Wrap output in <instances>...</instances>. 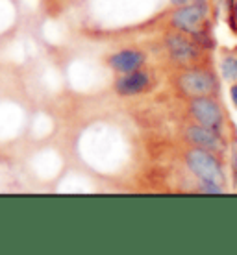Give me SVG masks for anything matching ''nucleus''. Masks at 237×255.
I'll return each mask as SVG.
<instances>
[{
    "mask_svg": "<svg viewBox=\"0 0 237 255\" xmlns=\"http://www.w3.org/2000/svg\"><path fill=\"white\" fill-rule=\"evenodd\" d=\"M156 87V76L152 70H147L145 67L132 72H124V74H117L113 80V91L117 96L122 98H134V96H141L145 93Z\"/></svg>",
    "mask_w": 237,
    "mask_h": 255,
    "instance_id": "obj_4",
    "label": "nucleus"
},
{
    "mask_svg": "<svg viewBox=\"0 0 237 255\" xmlns=\"http://www.w3.org/2000/svg\"><path fill=\"white\" fill-rule=\"evenodd\" d=\"M178 102L182 104L184 119L217 129L221 133H228L232 119L223 102V96H191L178 98Z\"/></svg>",
    "mask_w": 237,
    "mask_h": 255,
    "instance_id": "obj_2",
    "label": "nucleus"
},
{
    "mask_svg": "<svg viewBox=\"0 0 237 255\" xmlns=\"http://www.w3.org/2000/svg\"><path fill=\"white\" fill-rule=\"evenodd\" d=\"M223 78L213 61L173 69L169 83L176 98L191 96H223Z\"/></svg>",
    "mask_w": 237,
    "mask_h": 255,
    "instance_id": "obj_1",
    "label": "nucleus"
},
{
    "mask_svg": "<svg viewBox=\"0 0 237 255\" xmlns=\"http://www.w3.org/2000/svg\"><path fill=\"white\" fill-rule=\"evenodd\" d=\"M147 54L141 48H124V50L109 54L106 63L111 70H115L117 74H124V72L143 69L147 65Z\"/></svg>",
    "mask_w": 237,
    "mask_h": 255,
    "instance_id": "obj_5",
    "label": "nucleus"
},
{
    "mask_svg": "<svg viewBox=\"0 0 237 255\" xmlns=\"http://www.w3.org/2000/svg\"><path fill=\"white\" fill-rule=\"evenodd\" d=\"M230 98H232V104H234V108L237 109V82L232 83V87H230Z\"/></svg>",
    "mask_w": 237,
    "mask_h": 255,
    "instance_id": "obj_7",
    "label": "nucleus"
},
{
    "mask_svg": "<svg viewBox=\"0 0 237 255\" xmlns=\"http://www.w3.org/2000/svg\"><path fill=\"white\" fill-rule=\"evenodd\" d=\"M163 50L167 54V59L173 69L180 67H191V65L213 61L212 52L202 50L189 33L176 32V30H167L163 37Z\"/></svg>",
    "mask_w": 237,
    "mask_h": 255,
    "instance_id": "obj_3",
    "label": "nucleus"
},
{
    "mask_svg": "<svg viewBox=\"0 0 237 255\" xmlns=\"http://www.w3.org/2000/svg\"><path fill=\"white\" fill-rule=\"evenodd\" d=\"M187 2H191V0H171L173 6H182V4H187Z\"/></svg>",
    "mask_w": 237,
    "mask_h": 255,
    "instance_id": "obj_8",
    "label": "nucleus"
},
{
    "mask_svg": "<svg viewBox=\"0 0 237 255\" xmlns=\"http://www.w3.org/2000/svg\"><path fill=\"white\" fill-rule=\"evenodd\" d=\"M219 69L221 76L226 82H237V48H221L219 54Z\"/></svg>",
    "mask_w": 237,
    "mask_h": 255,
    "instance_id": "obj_6",
    "label": "nucleus"
}]
</instances>
